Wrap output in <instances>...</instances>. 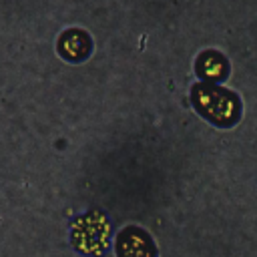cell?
<instances>
[{
    "label": "cell",
    "instance_id": "1",
    "mask_svg": "<svg viewBox=\"0 0 257 257\" xmlns=\"http://www.w3.org/2000/svg\"><path fill=\"white\" fill-rule=\"evenodd\" d=\"M193 104L201 116L217 126H231L241 116V102L237 94L213 82H203L193 88Z\"/></svg>",
    "mask_w": 257,
    "mask_h": 257
},
{
    "label": "cell",
    "instance_id": "2",
    "mask_svg": "<svg viewBox=\"0 0 257 257\" xmlns=\"http://www.w3.org/2000/svg\"><path fill=\"white\" fill-rule=\"evenodd\" d=\"M116 257H159L155 239L139 225H126L114 241Z\"/></svg>",
    "mask_w": 257,
    "mask_h": 257
},
{
    "label": "cell",
    "instance_id": "3",
    "mask_svg": "<svg viewBox=\"0 0 257 257\" xmlns=\"http://www.w3.org/2000/svg\"><path fill=\"white\" fill-rule=\"evenodd\" d=\"M90 50V40L80 32V30H68L60 38V52L68 60H78L86 56Z\"/></svg>",
    "mask_w": 257,
    "mask_h": 257
},
{
    "label": "cell",
    "instance_id": "4",
    "mask_svg": "<svg viewBox=\"0 0 257 257\" xmlns=\"http://www.w3.org/2000/svg\"><path fill=\"white\" fill-rule=\"evenodd\" d=\"M209 58H211L209 62L205 60V56L199 58V74H203L211 80H215V78L219 80L225 74V60L219 54H209Z\"/></svg>",
    "mask_w": 257,
    "mask_h": 257
}]
</instances>
